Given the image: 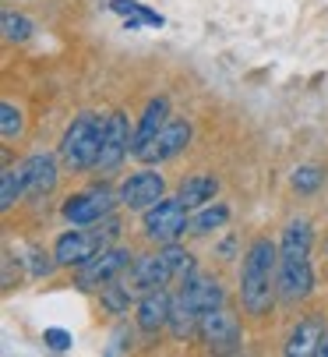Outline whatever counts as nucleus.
Wrapping results in <instances>:
<instances>
[{"label": "nucleus", "instance_id": "obj_15", "mask_svg": "<svg viewBox=\"0 0 328 357\" xmlns=\"http://www.w3.org/2000/svg\"><path fill=\"white\" fill-rule=\"evenodd\" d=\"M170 312H173V297L155 287V290H145L141 301H138V329L145 333H159L162 326H170Z\"/></svg>", "mask_w": 328, "mask_h": 357}, {"label": "nucleus", "instance_id": "obj_27", "mask_svg": "<svg viewBox=\"0 0 328 357\" xmlns=\"http://www.w3.org/2000/svg\"><path fill=\"white\" fill-rule=\"evenodd\" d=\"M46 255L42 251H32V276H46L49 273V262H42Z\"/></svg>", "mask_w": 328, "mask_h": 357}, {"label": "nucleus", "instance_id": "obj_10", "mask_svg": "<svg viewBox=\"0 0 328 357\" xmlns=\"http://www.w3.org/2000/svg\"><path fill=\"white\" fill-rule=\"evenodd\" d=\"M187 142H191V124L170 117L166 128H162V131L138 152V160H145V163H166V160L180 156V152L187 149Z\"/></svg>", "mask_w": 328, "mask_h": 357}, {"label": "nucleus", "instance_id": "obj_5", "mask_svg": "<svg viewBox=\"0 0 328 357\" xmlns=\"http://www.w3.org/2000/svg\"><path fill=\"white\" fill-rule=\"evenodd\" d=\"M102 131H106V121L95 117V114H81V117L71 121V128L64 131V142H61V160H64L68 170L81 174V170L95 167Z\"/></svg>", "mask_w": 328, "mask_h": 357}, {"label": "nucleus", "instance_id": "obj_29", "mask_svg": "<svg viewBox=\"0 0 328 357\" xmlns=\"http://www.w3.org/2000/svg\"><path fill=\"white\" fill-rule=\"evenodd\" d=\"M318 357H328V329H325V336H321V347H318Z\"/></svg>", "mask_w": 328, "mask_h": 357}, {"label": "nucleus", "instance_id": "obj_12", "mask_svg": "<svg viewBox=\"0 0 328 357\" xmlns=\"http://www.w3.org/2000/svg\"><path fill=\"white\" fill-rule=\"evenodd\" d=\"M198 333H201V340L208 343V350H219V354H230V350H237V343H240V322H237V315L226 312V308L208 312V315L201 319Z\"/></svg>", "mask_w": 328, "mask_h": 357}, {"label": "nucleus", "instance_id": "obj_2", "mask_svg": "<svg viewBox=\"0 0 328 357\" xmlns=\"http://www.w3.org/2000/svg\"><path fill=\"white\" fill-rule=\"evenodd\" d=\"M223 287H219V280H208V276H191L184 283V290L173 297V312H170V329L177 340L198 333L201 319L215 308H223Z\"/></svg>", "mask_w": 328, "mask_h": 357}, {"label": "nucleus", "instance_id": "obj_7", "mask_svg": "<svg viewBox=\"0 0 328 357\" xmlns=\"http://www.w3.org/2000/svg\"><path fill=\"white\" fill-rule=\"evenodd\" d=\"M131 259L134 255L127 248H102L99 255H92L88 262L75 266V283L81 290H102L109 283H117V276L124 269H131Z\"/></svg>", "mask_w": 328, "mask_h": 357}, {"label": "nucleus", "instance_id": "obj_28", "mask_svg": "<svg viewBox=\"0 0 328 357\" xmlns=\"http://www.w3.org/2000/svg\"><path fill=\"white\" fill-rule=\"evenodd\" d=\"M124 340H131V333L127 329H120L117 336H114V347H109V354H120V350H127V343Z\"/></svg>", "mask_w": 328, "mask_h": 357}, {"label": "nucleus", "instance_id": "obj_16", "mask_svg": "<svg viewBox=\"0 0 328 357\" xmlns=\"http://www.w3.org/2000/svg\"><path fill=\"white\" fill-rule=\"evenodd\" d=\"M166 121H170V99H152V103L145 107V114H141V124H138V131H134V145H131V152L138 156V152L166 128Z\"/></svg>", "mask_w": 328, "mask_h": 357}, {"label": "nucleus", "instance_id": "obj_17", "mask_svg": "<svg viewBox=\"0 0 328 357\" xmlns=\"http://www.w3.org/2000/svg\"><path fill=\"white\" fill-rule=\"evenodd\" d=\"M321 336H325V326H321L318 319H307V322H300V326L290 333L286 354H290V357H318Z\"/></svg>", "mask_w": 328, "mask_h": 357}, {"label": "nucleus", "instance_id": "obj_21", "mask_svg": "<svg viewBox=\"0 0 328 357\" xmlns=\"http://www.w3.org/2000/svg\"><path fill=\"white\" fill-rule=\"evenodd\" d=\"M230 220V209L226 206H201V213L198 216H191V230L187 234H212V230H219Z\"/></svg>", "mask_w": 328, "mask_h": 357}, {"label": "nucleus", "instance_id": "obj_8", "mask_svg": "<svg viewBox=\"0 0 328 357\" xmlns=\"http://www.w3.org/2000/svg\"><path fill=\"white\" fill-rule=\"evenodd\" d=\"M134 145V135L127 128V117L124 114H109L106 117V131H102V145H99V160L95 167L99 170H117L124 163V156Z\"/></svg>", "mask_w": 328, "mask_h": 357}, {"label": "nucleus", "instance_id": "obj_26", "mask_svg": "<svg viewBox=\"0 0 328 357\" xmlns=\"http://www.w3.org/2000/svg\"><path fill=\"white\" fill-rule=\"evenodd\" d=\"M42 343H46L49 350L64 354V350L71 347V333H68V329H46V333H42Z\"/></svg>", "mask_w": 328, "mask_h": 357}, {"label": "nucleus", "instance_id": "obj_30", "mask_svg": "<svg viewBox=\"0 0 328 357\" xmlns=\"http://www.w3.org/2000/svg\"><path fill=\"white\" fill-rule=\"evenodd\" d=\"M325 251H328V244H325Z\"/></svg>", "mask_w": 328, "mask_h": 357}, {"label": "nucleus", "instance_id": "obj_19", "mask_svg": "<svg viewBox=\"0 0 328 357\" xmlns=\"http://www.w3.org/2000/svg\"><path fill=\"white\" fill-rule=\"evenodd\" d=\"M215 191H219V181L212 174H194V177H187L180 184L177 198L184 202L187 209H201V206H208V202L215 198Z\"/></svg>", "mask_w": 328, "mask_h": 357}, {"label": "nucleus", "instance_id": "obj_9", "mask_svg": "<svg viewBox=\"0 0 328 357\" xmlns=\"http://www.w3.org/2000/svg\"><path fill=\"white\" fill-rule=\"evenodd\" d=\"M114 213V195L106 188H92V191H78L64 202V220L75 223V227H88V223H99Z\"/></svg>", "mask_w": 328, "mask_h": 357}, {"label": "nucleus", "instance_id": "obj_18", "mask_svg": "<svg viewBox=\"0 0 328 357\" xmlns=\"http://www.w3.org/2000/svg\"><path fill=\"white\" fill-rule=\"evenodd\" d=\"M311 244H314L311 223H307V220H293V223H286V230H283L279 255H283V259H307V255H311Z\"/></svg>", "mask_w": 328, "mask_h": 357}, {"label": "nucleus", "instance_id": "obj_6", "mask_svg": "<svg viewBox=\"0 0 328 357\" xmlns=\"http://www.w3.org/2000/svg\"><path fill=\"white\" fill-rule=\"evenodd\" d=\"M191 230V216L180 198H162L152 209H145V237L152 244H177Z\"/></svg>", "mask_w": 328, "mask_h": 357}, {"label": "nucleus", "instance_id": "obj_22", "mask_svg": "<svg viewBox=\"0 0 328 357\" xmlns=\"http://www.w3.org/2000/svg\"><path fill=\"white\" fill-rule=\"evenodd\" d=\"M131 294H134V287H120V283L102 287V308L114 315H124L131 308Z\"/></svg>", "mask_w": 328, "mask_h": 357}, {"label": "nucleus", "instance_id": "obj_25", "mask_svg": "<svg viewBox=\"0 0 328 357\" xmlns=\"http://www.w3.org/2000/svg\"><path fill=\"white\" fill-rule=\"evenodd\" d=\"M22 110L15 103H4L0 107V131H4V138H18L22 135Z\"/></svg>", "mask_w": 328, "mask_h": 357}, {"label": "nucleus", "instance_id": "obj_13", "mask_svg": "<svg viewBox=\"0 0 328 357\" xmlns=\"http://www.w3.org/2000/svg\"><path fill=\"white\" fill-rule=\"evenodd\" d=\"M314 290V269L307 259H283L279 255V297L304 301Z\"/></svg>", "mask_w": 328, "mask_h": 357}, {"label": "nucleus", "instance_id": "obj_20", "mask_svg": "<svg viewBox=\"0 0 328 357\" xmlns=\"http://www.w3.org/2000/svg\"><path fill=\"white\" fill-rule=\"evenodd\" d=\"M22 195H25V174H22V167H8L0 174V209L11 213Z\"/></svg>", "mask_w": 328, "mask_h": 357}, {"label": "nucleus", "instance_id": "obj_4", "mask_svg": "<svg viewBox=\"0 0 328 357\" xmlns=\"http://www.w3.org/2000/svg\"><path fill=\"white\" fill-rule=\"evenodd\" d=\"M120 223L114 216H106L99 223H88V227H75L68 234L57 237V244H53V262L57 266H81L88 262L92 255H99L102 248H109V241L117 237Z\"/></svg>", "mask_w": 328, "mask_h": 357}, {"label": "nucleus", "instance_id": "obj_23", "mask_svg": "<svg viewBox=\"0 0 328 357\" xmlns=\"http://www.w3.org/2000/svg\"><path fill=\"white\" fill-rule=\"evenodd\" d=\"M0 25H4V39H8V43H25V39L32 36V22H29L25 15H15V11H8Z\"/></svg>", "mask_w": 328, "mask_h": 357}, {"label": "nucleus", "instance_id": "obj_1", "mask_svg": "<svg viewBox=\"0 0 328 357\" xmlns=\"http://www.w3.org/2000/svg\"><path fill=\"white\" fill-rule=\"evenodd\" d=\"M279 294V244L258 237L240 269V301L251 315H265Z\"/></svg>", "mask_w": 328, "mask_h": 357}, {"label": "nucleus", "instance_id": "obj_11", "mask_svg": "<svg viewBox=\"0 0 328 357\" xmlns=\"http://www.w3.org/2000/svg\"><path fill=\"white\" fill-rule=\"evenodd\" d=\"M162 198H166V184H162V177L152 174V170L131 174V177L124 181V188H120V202H124L127 209H134V213L152 209L155 202H162Z\"/></svg>", "mask_w": 328, "mask_h": 357}, {"label": "nucleus", "instance_id": "obj_24", "mask_svg": "<svg viewBox=\"0 0 328 357\" xmlns=\"http://www.w3.org/2000/svg\"><path fill=\"white\" fill-rule=\"evenodd\" d=\"M321 181H325V170H321V167H297V174H293V188H297L300 195L318 191Z\"/></svg>", "mask_w": 328, "mask_h": 357}, {"label": "nucleus", "instance_id": "obj_14", "mask_svg": "<svg viewBox=\"0 0 328 357\" xmlns=\"http://www.w3.org/2000/svg\"><path fill=\"white\" fill-rule=\"evenodd\" d=\"M22 174H25V198H46L53 188H57V160L53 156H29L22 163Z\"/></svg>", "mask_w": 328, "mask_h": 357}, {"label": "nucleus", "instance_id": "obj_3", "mask_svg": "<svg viewBox=\"0 0 328 357\" xmlns=\"http://www.w3.org/2000/svg\"><path fill=\"white\" fill-rule=\"evenodd\" d=\"M191 269H194V259L184 248L159 244L155 255H145V259L134 262L131 287H134V294H145V290H155V287H166L177 276H191Z\"/></svg>", "mask_w": 328, "mask_h": 357}]
</instances>
